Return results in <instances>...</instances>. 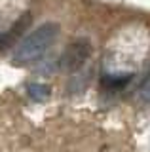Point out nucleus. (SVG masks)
Returning <instances> with one entry per match:
<instances>
[{
	"label": "nucleus",
	"mask_w": 150,
	"mask_h": 152,
	"mask_svg": "<svg viewBox=\"0 0 150 152\" xmlns=\"http://www.w3.org/2000/svg\"><path fill=\"white\" fill-rule=\"evenodd\" d=\"M87 82H90V74H80V76H74L72 82L68 84V93H80L87 88Z\"/></svg>",
	"instance_id": "0eeeda50"
},
{
	"label": "nucleus",
	"mask_w": 150,
	"mask_h": 152,
	"mask_svg": "<svg viewBox=\"0 0 150 152\" xmlns=\"http://www.w3.org/2000/svg\"><path fill=\"white\" fill-rule=\"evenodd\" d=\"M29 21H31V17H29V13H25L19 21L15 23L12 28H10V32H6L2 38H0V48H8V46H12L13 42L17 40V36H21V32L25 31V27L29 25Z\"/></svg>",
	"instance_id": "7ed1b4c3"
},
{
	"label": "nucleus",
	"mask_w": 150,
	"mask_h": 152,
	"mask_svg": "<svg viewBox=\"0 0 150 152\" xmlns=\"http://www.w3.org/2000/svg\"><path fill=\"white\" fill-rule=\"evenodd\" d=\"M91 53H93L91 42L87 38H78L59 57V69L65 72H76L90 61Z\"/></svg>",
	"instance_id": "f03ea898"
},
{
	"label": "nucleus",
	"mask_w": 150,
	"mask_h": 152,
	"mask_svg": "<svg viewBox=\"0 0 150 152\" xmlns=\"http://www.w3.org/2000/svg\"><path fill=\"white\" fill-rule=\"evenodd\" d=\"M27 93H29V97L32 101L42 103V101H46V99H50L51 88L48 84H42V82H32V84L27 86Z\"/></svg>",
	"instance_id": "20e7f679"
},
{
	"label": "nucleus",
	"mask_w": 150,
	"mask_h": 152,
	"mask_svg": "<svg viewBox=\"0 0 150 152\" xmlns=\"http://www.w3.org/2000/svg\"><path fill=\"white\" fill-rule=\"evenodd\" d=\"M129 80H131V74H118V76L112 74V76H105L103 78V86H106L110 89H118V88H124Z\"/></svg>",
	"instance_id": "39448f33"
},
{
	"label": "nucleus",
	"mask_w": 150,
	"mask_h": 152,
	"mask_svg": "<svg viewBox=\"0 0 150 152\" xmlns=\"http://www.w3.org/2000/svg\"><path fill=\"white\" fill-rule=\"evenodd\" d=\"M137 101L141 104H144V107L150 104V74L143 80V84L139 86V89H137Z\"/></svg>",
	"instance_id": "423d86ee"
},
{
	"label": "nucleus",
	"mask_w": 150,
	"mask_h": 152,
	"mask_svg": "<svg viewBox=\"0 0 150 152\" xmlns=\"http://www.w3.org/2000/svg\"><path fill=\"white\" fill-rule=\"evenodd\" d=\"M59 36V25L53 21L42 23L40 27H36L32 32H29L23 40L17 44L15 51H13L12 59L15 65H29L34 63L36 59H40L46 51L50 50V46L57 40Z\"/></svg>",
	"instance_id": "f257e3e1"
}]
</instances>
